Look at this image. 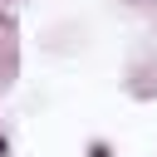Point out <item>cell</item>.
<instances>
[{
	"label": "cell",
	"instance_id": "cell-1",
	"mask_svg": "<svg viewBox=\"0 0 157 157\" xmlns=\"http://www.w3.org/2000/svg\"><path fill=\"white\" fill-rule=\"evenodd\" d=\"M88 157H113V142H108V137H93V142H88Z\"/></svg>",
	"mask_w": 157,
	"mask_h": 157
},
{
	"label": "cell",
	"instance_id": "cell-2",
	"mask_svg": "<svg viewBox=\"0 0 157 157\" xmlns=\"http://www.w3.org/2000/svg\"><path fill=\"white\" fill-rule=\"evenodd\" d=\"M0 157H10V137L5 132H0Z\"/></svg>",
	"mask_w": 157,
	"mask_h": 157
}]
</instances>
